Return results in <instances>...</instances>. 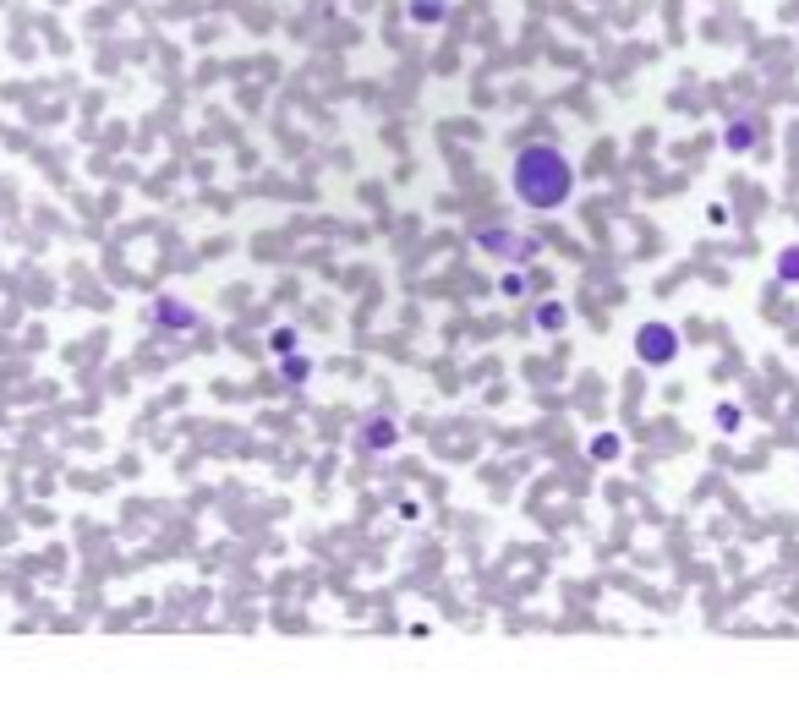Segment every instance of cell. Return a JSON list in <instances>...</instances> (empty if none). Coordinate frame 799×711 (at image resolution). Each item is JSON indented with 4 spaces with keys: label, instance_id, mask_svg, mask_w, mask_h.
Returning a JSON list of instances; mask_svg holds the SVG:
<instances>
[{
    "label": "cell",
    "instance_id": "12",
    "mask_svg": "<svg viewBox=\"0 0 799 711\" xmlns=\"http://www.w3.org/2000/svg\"><path fill=\"white\" fill-rule=\"evenodd\" d=\"M526 290H531L526 268H520V263H509V274L499 279V296H509V301H520V296H526Z\"/></svg>",
    "mask_w": 799,
    "mask_h": 711
},
{
    "label": "cell",
    "instance_id": "4",
    "mask_svg": "<svg viewBox=\"0 0 799 711\" xmlns=\"http://www.w3.org/2000/svg\"><path fill=\"white\" fill-rule=\"evenodd\" d=\"M761 137H767V115H761V110H739L734 121L723 126V148H728V154H739V159L756 154Z\"/></svg>",
    "mask_w": 799,
    "mask_h": 711
},
{
    "label": "cell",
    "instance_id": "8",
    "mask_svg": "<svg viewBox=\"0 0 799 711\" xmlns=\"http://www.w3.org/2000/svg\"><path fill=\"white\" fill-rule=\"evenodd\" d=\"M405 17H411L416 28H438V22L449 17V0H411V6H405Z\"/></svg>",
    "mask_w": 799,
    "mask_h": 711
},
{
    "label": "cell",
    "instance_id": "5",
    "mask_svg": "<svg viewBox=\"0 0 799 711\" xmlns=\"http://www.w3.org/2000/svg\"><path fill=\"white\" fill-rule=\"evenodd\" d=\"M356 444H362V454H395L400 449V416L373 411L362 427H356Z\"/></svg>",
    "mask_w": 799,
    "mask_h": 711
},
{
    "label": "cell",
    "instance_id": "11",
    "mask_svg": "<svg viewBox=\"0 0 799 711\" xmlns=\"http://www.w3.org/2000/svg\"><path fill=\"white\" fill-rule=\"evenodd\" d=\"M772 268H778V285L799 290V241H794V247H783V252H778V263H772Z\"/></svg>",
    "mask_w": 799,
    "mask_h": 711
},
{
    "label": "cell",
    "instance_id": "13",
    "mask_svg": "<svg viewBox=\"0 0 799 711\" xmlns=\"http://www.w3.org/2000/svg\"><path fill=\"white\" fill-rule=\"evenodd\" d=\"M619 449H624V444H619V433H602L597 444H592V460L608 465V460H619Z\"/></svg>",
    "mask_w": 799,
    "mask_h": 711
},
{
    "label": "cell",
    "instance_id": "9",
    "mask_svg": "<svg viewBox=\"0 0 799 711\" xmlns=\"http://www.w3.org/2000/svg\"><path fill=\"white\" fill-rule=\"evenodd\" d=\"M280 378L291 383V389H307V378H312V356H307V351L280 356Z\"/></svg>",
    "mask_w": 799,
    "mask_h": 711
},
{
    "label": "cell",
    "instance_id": "3",
    "mask_svg": "<svg viewBox=\"0 0 799 711\" xmlns=\"http://www.w3.org/2000/svg\"><path fill=\"white\" fill-rule=\"evenodd\" d=\"M471 247L493 263H531L537 258V236H526V230H515V225H477L471 230Z\"/></svg>",
    "mask_w": 799,
    "mask_h": 711
},
{
    "label": "cell",
    "instance_id": "7",
    "mask_svg": "<svg viewBox=\"0 0 799 711\" xmlns=\"http://www.w3.org/2000/svg\"><path fill=\"white\" fill-rule=\"evenodd\" d=\"M712 427H717L723 438H739V433H745V405H734V400L712 405Z\"/></svg>",
    "mask_w": 799,
    "mask_h": 711
},
{
    "label": "cell",
    "instance_id": "2",
    "mask_svg": "<svg viewBox=\"0 0 799 711\" xmlns=\"http://www.w3.org/2000/svg\"><path fill=\"white\" fill-rule=\"evenodd\" d=\"M630 351H635L641 367L663 372V367H674V361L685 356V334H679L674 323H663V318H646L641 329L630 334Z\"/></svg>",
    "mask_w": 799,
    "mask_h": 711
},
{
    "label": "cell",
    "instance_id": "1",
    "mask_svg": "<svg viewBox=\"0 0 799 711\" xmlns=\"http://www.w3.org/2000/svg\"><path fill=\"white\" fill-rule=\"evenodd\" d=\"M509 192L526 214H564L581 192V170H575V154L564 143H548V137H531V143L515 148L509 159Z\"/></svg>",
    "mask_w": 799,
    "mask_h": 711
},
{
    "label": "cell",
    "instance_id": "14",
    "mask_svg": "<svg viewBox=\"0 0 799 711\" xmlns=\"http://www.w3.org/2000/svg\"><path fill=\"white\" fill-rule=\"evenodd\" d=\"M706 225L728 230V203H712V208H706Z\"/></svg>",
    "mask_w": 799,
    "mask_h": 711
},
{
    "label": "cell",
    "instance_id": "10",
    "mask_svg": "<svg viewBox=\"0 0 799 711\" xmlns=\"http://www.w3.org/2000/svg\"><path fill=\"white\" fill-rule=\"evenodd\" d=\"M291 351H301V329H296V323H280V329H269V356L280 361V356H291Z\"/></svg>",
    "mask_w": 799,
    "mask_h": 711
},
{
    "label": "cell",
    "instance_id": "6",
    "mask_svg": "<svg viewBox=\"0 0 799 711\" xmlns=\"http://www.w3.org/2000/svg\"><path fill=\"white\" fill-rule=\"evenodd\" d=\"M564 323H570V307H564V301H537V307H531V329L559 334Z\"/></svg>",
    "mask_w": 799,
    "mask_h": 711
}]
</instances>
